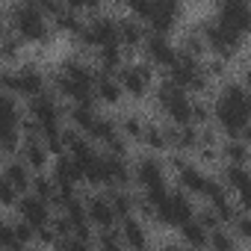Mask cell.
<instances>
[{
	"instance_id": "obj_4",
	"label": "cell",
	"mask_w": 251,
	"mask_h": 251,
	"mask_svg": "<svg viewBox=\"0 0 251 251\" xmlns=\"http://www.w3.org/2000/svg\"><path fill=\"white\" fill-rule=\"evenodd\" d=\"M39 86H42V80H39L33 71L21 74V80H18V89H21V92H39Z\"/></svg>"
},
{
	"instance_id": "obj_1",
	"label": "cell",
	"mask_w": 251,
	"mask_h": 251,
	"mask_svg": "<svg viewBox=\"0 0 251 251\" xmlns=\"http://www.w3.org/2000/svg\"><path fill=\"white\" fill-rule=\"evenodd\" d=\"M222 24L233 27V30H245L251 24V9L245 0H225V6H222Z\"/></svg>"
},
{
	"instance_id": "obj_2",
	"label": "cell",
	"mask_w": 251,
	"mask_h": 251,
	"mask_svg": "<svg viewBox=\"0 0 251 251\" xmlns=\"http://www.w3.org/2000/svg\"><path fill=\"white\" fill-rule=\"evenodd\" d=\"M18 27H21V33H24V39H39V36H42V18H39L33 9H21Z\"/></svg>"
},
{
	"instance_id": "obj_3",
	"label": "cell",
	"mask_w": 251,
	"mask_h": 251,
	"mask_svg": "<svg viewBox=\"0 0 251 251\" xmlns=\"http://www.w3.org/2000/svg\"><path fill=\"white\" fill-rule=\"evenodd\" d=\"M36 115H39L45 124H53V118H56L53 103H50V100H45V98H39V100H36Z\"/></svg>"
}]
</instances>
